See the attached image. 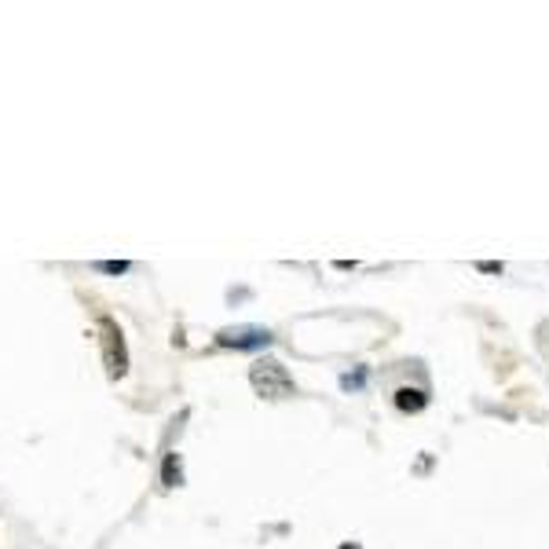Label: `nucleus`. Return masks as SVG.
Listing matches in <instances>:
<instances>
[{
  "label": "nucleus",
  "instance_id": "obj_1",
  "mask_svg": "<svg viewBox=\"0 0 549 549\" xmlns=\"http://www.w3.org/2000/svg\"><path fill=\"white\" fill-rule=\"evenodd\" d=\"M250 385H253V392L260 395V400H290V395L297 392L290 370L279 359H257L250 366Z\"/></svg>",
  "mask_w": 549,
  "mask_h": 549
},
{
  "label": "nucleus",
  "instance_id": "obj_2",
  "mask_svg": "<svg viewBox=\"0 0 549 549\" xmlns=\"http://www.w3.org/2000/svg\"><path fill=\"white\" fill-rule=\"evenodd\" d=\"M96 330H99V352H103V366H107V378L117 381L129 374V348H125V333L121 326L110 319V315H99L96 319Z\"/></svg>",
  "mask_w": 549,
  "mask_h": 549
},
{
  "label": "nucleus",
  "instance_id": "obj_3",
  "mask_svg": "<svg viewBox=\"0 0 549 549\" xmlns=\"http://www.w3.org/2000/svg\"><path fill=\"white\" fill-rule=\"evenodd\" d=\"M274 338H271V330L264 326H250V322H242V326H224L217 333V345L220 348H238V352H253V348H267Z\"/></svg>",
  "mask_w": 549,
  "mask_h": 549
},
{
  "label": "nucleus",
  "instance_id": "obj_4",
  "mask_svg": "<svg viewBox=\"0 0 549 549\" xmlns=\"http://www.w3.org/2000/svg\"><path fill=\"white\" fill-rule=\"evenodd\" d=\"M395 407H400L403 414H418V410H425V407H429V392H425V388H400V392H395Z\"/></svg>",
  "mask_w": 549,
  "mask_h": 549
},
{
  "label": "nucleus",
  "instance_id": "obj_5",
  "mask_svg": "<svg viewBox=\"0 0 549 549\" xmlns=\"http://www.w3.org/2000/svg\"><path fill=\"white\" fill-rule=\"evenodd\" d=\"M162 483H165V487H179V483H183L179 454H176V450H169V454H165V462H162Z\"/></svg>",
  "mask_w": 549,
  "mask_h": 549
},
{
  "label": "nucleus",
  "instance_id": "obj_6",
  "mask_svg": "<svg viewBox=\"0 0 549 549\" xmlns=\"http://www.w3.org/2000/svg\"><path fill=\"white\" fill-rule=\"evenodd\" d=\"M96 271H103V274H125L129 271V260H99Z\"/></svg>",
  "mask_w": 549,
  "mask_h": 549
},
{
  "label": "nucleus",
  "instance_id": "obj_7",
  "mask_svg": "<svg viewBox=\"0 0 549 549\" xmlns=\"http://www.w3.org/2000/svg\"><path fill=\"white\" fill-rule=\"evenodd\" d=\"M362 381H366L362 370H359V374H345V378H341V388H362Z\"/></svg>",
  "mask_w": 549,
  "mask_h": 549
},
{
  "label": "nucleus",
  "instance_id": "obj_8",
  "mask_svg": "<svg viewBox=\"0 0 549 549\" xmlns=\"http://www.w3.org/2000/svg\"><path fill=\"white\" fill-rule=\"evenodd\" d=\"M341 549H362V545H359V542H345Z\"/></svg>",
  "mask_w": 549,
  "mask_h": 549
}]
</instances>
